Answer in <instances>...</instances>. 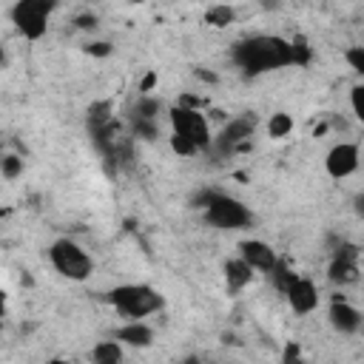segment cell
<instances>
[{"label": "cell", "instance_id": "cell-28", "mask_svg": "<svg viewBox=\"0 0 364 364\" xmlns=\"http://www.w3.org/2000/svg\"><path fill=\"white\" fill-rule=\"evenodd\" d=\"M74 23H77V28H82V31H94V28H97V17H94V14H80Z\"/></svg>", "mask_w": 364, "mask_h": 364}, {"label": "cell", "instance_id": "cell-29", "mask_svg": "<svg viewBox=\"0 0 364 364\" xmlns=\"http://www.w3.org/2000/svg\"><path fill=\"white\" fill-rule=\"evenodd\" d=\"M353 213L364 222V191H358V193L353 196Z\"/></svg>", "mask_w": 364, "mask_h": 364}, {"label": "cell", "instance_id": "cell-30", "mask_svg": "<svg viewBox=\"0 0 364 364\" xmlns=\"http://www.w3.org/2000/svg\"><path fill=\"white\" fill-rule=\"evenodd\" d=\"M156 82V74L151 71V74H145V80H142V85H139V91H151V85Z\"/></svg>", "mask_w": 364, "mask_h": 364}, {"label": "cell", "instance_id": "cell-12", "mask_svg": "<svg viewBox=\"0 0 364 364\" xmlns=\"http://www.w3.org/2000/svg\"><path fill=\"white\" fill-rule=\"evenodd\" d=\"M239 256L259 273H267L276 262H279V253L264 242V239H242L239 242Z\"/></svg>", "mask_w": 364, "mask_h": 364}, {"label": "cell", "instance_id": "cell-10", "mask_svg": "<svg viewBox=\"0 0 364 364\" xmlns=\"http://www.w3.org/2000/svg\"><path fill=\"white\" fill-rule=\"evenodd\" d=\"M327 324L338 336H355L364 327V313L355 304L344 301V299H333L330 307H327Z\"/></svg>", "mask_w": 364, "mask_h": 364}, {"label": "cell", "instance_id": "cell-18", "mask_svg": "<svg viewBox=\"0 0 364 364\" xmlns=\"http://www.w3.org/2000/svg\"><path fill=\"white\" fill-rule=\"evenodd\" d=\"M267 273H270V282L276 284V290H282V293H284V290L293 284V279L299 276V273H296V270H293V267H290L284 259H279V262H276V264H273Z\"/></svg>", "mask_w": 364, "mask_h": 364}, {"label": "cell", "instance_id": "cell-7", "mask_svg": "<svg viewBox=\"0 0 364 364\" xmlns=\"http://www.w3.org/2000/svg\"><path fill=\"white\" fill-rule=\"evenodd\" d=\"M327 279L336 287H350L358 282V250L350 242H341L333 250V259L327 264Z\"/></svg>", "mask_w": 364, "mask_h": 364}, {"label": "cell", "instance_id": "cell-11", "mask_svg": "<svg viewBox=\"0 0 364 364\" xmlns=\"http://www.w3.org/2000/svg\"><path fill=\"white\" fill-rule=\"evenodd\" d=\"M284 299L296 316H310L318 307V287L307 276H296L293 284L284 290Z\"/></svg>", "mask_w": 364, "mask_h": 364}, {"label": "cell", "instance_id": "cell-2", "mask_svg": "<svg viewBox=\"0 0 364 364\" xmlns=\"http://www.w3.org/2000/svg\"><path fill=\"white\" fill-rule=\"evenodd\" d=\"M105 301H108L122 318H148V316L159 313L162 304H165L162 293H159L156 287H151V284H142V282L111 287V290L105 293Z\"/></svg>", "mask_w": 364, "mask_h": 364}, {"label": "cell", "instance_id": "cell-3", "mask_svg": "<svg viewBox=\"0 0 364 364\" xmlns=\"http://www.w3.org/2000/svg\"><path fill=\"white\" fill-rule=\"evenodd\" d=\"M199 208L205 213V222L219 230H242V228H250L253 222L250 208L222 191H205L199 199Z\"/></svg>", "mask_w": 364, "mask_h": 364}, {"label": "cell", "instance_id": "cell-13", "mask_svg": "<svg viewBox=\"0 0 364 364\" xmlns=\"http://www.w3.org/2000/svg\"><path fill=\"white\" fill-rule=\"evenodd\" d=\"M114 338H119L122 344L128 347H136V350H145L154 344V327L145 324L142 318H128L122 327L114 330Z\"/></svg>", "mask_w": 364, "mask_h": 364}, {"label": "cell", "instance_id": "cell-25", "mask_svg": "<svg viewBox=\"0 0 364 364\" xmlns=\"http://www.w3.org/2000/svg\"><path fill=\"white\" fill-rule=\"evenodd\" d=\"M344 60L350 63L353 71H358V74L364 77V46H353V48H347V51H344Z\"/></svg>", "mask_w": 364, "mask_h": 364}, {"label": "cell", "instance_id": "cell-4", "mask_svg": "<svg viewBox=\"0 0 364 364\" xmlns=\"http://www.w3.org/2000/svg\"><path fill=\"white\" fill-rule=\"evenodd\" d=\"M48 262H51V267L63 276V279H68V282H85L91 273H94V259H91V253L82 247V245H77L74 239H54L51 245H48Z\"/></svg>", "mask_w": 364, "mask_h": 364}, {"label": "cell", "instance_id": "cell-20", "mask_svg": "<svg viewBox=\"0 0 364 364\" xmlns=\"http://www.w3.org/2000/svg\"><path fill=\"white\" fill-rule=\"evenodd\" d=\"M168 145H171V151H173L176 156H182V159L196 156V154L202 151L193 139H188V136H182V134H173V131H171V136H168Z\"/></svg>", "mask_w": 364, "mask_h": 364}, {"label": "cell", "instance_id": "cell-17", "mask_svg": "<svg viewBox=\"0 0 364 364\" xmlns=\"http://www.w3.org/2000/svg\"><path fill=\"white\" fill-rule=\"evenodd\" d=\"M293 117L287 114V111H276L270 119H267V134L273 136V139H284V136H290V131H293Z\"/></svg>", "mask_w": 364, "mask_h": 364}, {"label": "cell", "instance_id": "cell-14", "mask_svg": "<svg viewBox=\"0 0 364 364\" xmlns=\"http://www.w3.org/2000/svg\"><path fill=\"white\" fill-rule=\"evenodd\" d=\"M253 267L242 259V256H233V259H225V264H222V276H225V287L230 290V293H239V290H245L250 282H253Z\"/></svg>", "mask_w": 364, "mask_h": 364}, {"label": "cell", "instance_id": "cell-8", "mask_svg": "<svg viewBox=\"0 0 364 364\" xmlns=\"http://www.w3.org/2000/svg\"><path fill=\"white\" fill-rule=\"evenodd\" d=\"M361 165V151L355 142H336L327 154H324V171L333 179H347L358 171Z\"/></svg>", "mask_w": 364, "mask_h": 364}, {"label": "cell", "instance_id": "cell-1", "mask_svg": "<svg viewBox=\"0 0 364 364\" xmlns=\"http://www.w3.org/2000/svg\"><path fill=\"white\" fill-rule=\"evenodd\" d=\"M230 60L250 77L256 74H267V71H279L287 65H296L293 60V43L279 37V34H253L245 37L233 46Z\"/></svg>", "mask_w": 364, "mask_h": 364}, {"label": "cell", "instance_id": "cell-9", "mask_svg": "<svg viewBox=\"0 0 364 364\" xmlns=\"http://www.w3.org/2000/svg\"><path fill=\"white\" fill-rule=\"evenodd\" d=\"M256 131V117L253 114H245V117H236L230 119L228 125H222V131L213 136V148L216 154H233L236 148H242Z\"/></svg>", "mask_w": 364, "mask_h": 364}, {"label": "cell", "instance_id": "cell-26", "mask_svg": "<svg viewBox=\"0 0 364 364\" xmlns=\"http://www.w3.org/2000/svg\"><path fill=\"white\" fill-rule=\"evenodd\" d=\"M85 51H88L91 57H108V54H111V46H108L105 40H97V43H88Z\"/></svg>", "mask_w": 364, "mask_h": 364}, {"label": "cell", "instance_id": "cell-24", "mask_svg": "<svg viewBox=\"0 0 364 364\" xmlns=\"http://www.w3.org/2000/svg\"><path fill=\"white\" fill-rule=\"evenodd\" d=\"M290 43H293V60H296V65H307L310 63V46H307V40L304 37H293Z\"/></svg>", "mask_w": 364, "mask_h": 364}, {"label": "cell", "instance_id": "cell-19", "mask_svg": "<svg viewBox=\"0 0 364 364\" xmlns=\"http://www.w3.org/2000/svg\"><path fill=\"white\" fill-rule=\"evenodd\" d=\"M23 168H26V165H23V156H20V154H11V151H9V154L0 156V173H3L6 182L20 179V176H23Z\"/></svg>", "mask_w": 364, "mask_h": 364}, {"label": "cell", "instance_id": "cell-32", "mask_svg": "<svg viewBox=\"0 0 364 364\" xmlns=\"http://www.w3.org/2000/svg\"><path fill=\"white\" fill-rule=\"evenodd\" d=\"M361 333H364V327H361Z\"/></svg>", "mask_w": 364, "mask_h": 364}, {"label": "cell", "instance_id": "cell-21", "mask_svg": "<svg viewBox=\"0 0 364 364\" xmlns=\"http://www.w3.org/2000/svg\"><path fill=\"white\" fill-rule=\"evenodd\" d=\"M156 114H159V100H154V97H148V94L136 97V102H134V108H131V117L156 119Z\"/></svg>", "mask_w": 364, "mask_h": 364}, {"label": "cell", "instance_id": "cell-23", "mask_svg": "<svg viewBox=\"0 0 364 364\" xmlns=\"http://www.w3.org/2000/svg\"><path fill=\"white\" fill-rule=\"evenodd\" d=\"M350 108H353L358 125L364 128V82H355V85L350 88Z\"/></svg>", "mask_w": 364, "mask_h": 364}, {"label": "cell", "instance_id": "cell-31", "mask_svg": "<svg viewBox=\"0 0 364 364\" xmlns=\"http://www.w3.org/2000/svg\"><path fill=\"white\" fill-rule=\"evenodd\" d=\"M128 3H145V0H128Z\"/></svg>", "mask_w": 364, "mask_h": 364}, {"label": "cell", "instance_id": "cell-5", "mask_svg": "<svg viewBox=\"0 0 364 364\" xmlns=\"http://www.w3.org/2000/svg\"><path fill=\"white\" fill-rule=\"evenodd\" d=\"M54 11L57 0H17L11 6V23L26 40H40Z\"/></svg>", "mask_w": 364, "mask_h": 364}, {"label": "cell", "instance_id": "cell-6", "mask_svg": "<svg viewBox=\"0 0 364 364\" xmlns=\"http://www.w3.org/2000/svg\"><path fill=\"white\" fill-rule=\"evenodd\" d=\"M168 122H171V131H173V134H182V136L193 139L202 151L213 145L208 117H205L199 108H191V105H173V108L168 111Z\"/></svg>", "mask_w": 364, "mask_h": 364}, {"label": "cell", "instance_id": "cell-15", "mask_svg": "<svg viewBox=\"0 0 364 364\" xmlns=\"http://www.w3.org/2000/svg\"><path fill=\"white\" fill-rule=\"evenodd\" d=\"M88 358L94 361V364H119L122 358H125V353H122V341L119 338H108V341H97L94 347H91V353H88Z\"/></svg>", "mask_w": 364, "mask_h": 364}, {"label": "cell", "instance_id": "cell-22", "mask_svg": "<svg viewBox=\"0 0 364 364\" xmlns=\"http://www.w3.org/2000/svg\"><path fill=\"white\" fill-rule=\"evenodd\" d=\"M131 131L136 139H156L159 136L156 119H145V117H131Z\"/></svg>", "mask_w": 364, "mask_h": 364}, {"label": "cell", "instance_id": "cell-16", "mask_svg": "<svg viewBox=\"0 0 364 364\" xmlns=\"http://www.w3.org/2000/svg\"><path fill=\"white\" fill-rule=\"evenodd\" d=\"M233 20H236V9H233V6H228V3L210 6V9L205 11V23H208V26H213V28H225V26H230Z\"/></svg>", "mask_w": 364, "mask_h": 364}, {"label": "cell", "instance_id": "cell-27", "mask_svg": "<svg viewBox=\"0 0 364 364\" xmlns=\"http://www.w3.org/2000/svg\"><path fill=\"white\" fill-rule=\"evenodd\" d=\"M299 358H301V347L296 341H287L284 344V353H282V361L290 364V361H299Z\"/></svg>", "mask_w": 364, "mask_h": 364}]
</instances>
